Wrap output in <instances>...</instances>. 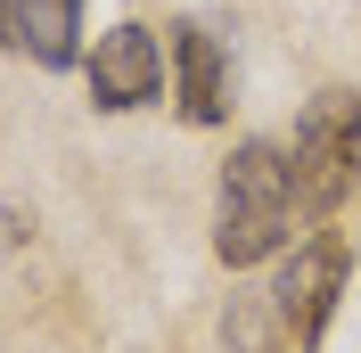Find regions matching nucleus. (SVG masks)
Masks as SVG:
<instances>
[{
	"instance_id": "f257e3e1",
	"label": "nucleus",
	"mask_w": 361,
	"mask_h": 353,
	"mask_svg": "<svg viewBox=\"0 0 361 353\" xmlns=\"http://www.w3.org/2000/svg\"><path fill=\"white\" fill-rule=\"evenodd\" d=\"M295 239V189H288V148L279 140H238L214 173V255L230 271H255L288 255Z\"/></svg>"
},
{
	"instance_id": "f03ea898",
	"label": "nucleus",
	"mask_w": 361,
	"mask_h": 353,
	"mask_svg": "<svg viewBox=\"0 0 361 353\" xmlns=\"http://www.w3.org/2000/svg\"><path fill=\"white\" fill-rule=\"evenodd\" d=\"M288 189H295V214L312 222H337L345 198L361 189V90L353 83L304 99L295 140H288Z\"/></svg>"
},
{
	"instance_id": "7ed1b4c3",
	"label": "nucleus",
	"mask_w": 361,
	"mask_h": 353,
	"mask_svg": "<svg viewBox=\"0 0 361 353\" xmlns=\"http://www.w3.org/2000/svg\"><path fill=\"white\" fill-rule=\"evenodd\" d=\"M345 280H353V230H312V239H295V255L279 263V280H271V312H279V337H288L295 353H320Z\"/></svg>"
},
{
	"instance_id": "20e7f679",
	"label": "nucleus",
	"mask_w": 361,
	"mask_h": 353,
	"mask_svg": "<svg viewBox=\"0 0 361 353\" xmlns=\"http://www.w3.org/2000/svg\"><path fill=\"white\" fill-rule=\"evenodd\" d=\"M82 74H90V107L99 115H132V107H148L164 90V42L140 17H123V25L99 33V49L82 58Z\"/></svg>"
},
{
	"instance_id": "39448f33",
	"label": "nucleus",
	"mask_w": 361,
	"mask_h": 353,
	"mask_svg": "<svg viewBox=\"0 0 361 353\" xmlns=\"http://www.w3.org/2000/svg\"><path fill=\"white\" fill-rule=\"evenodd\" d=\"M173 99L180 124H230V58L205 25H173Z\"/></svg>"
},
{
	"instance_id": "423d86ee",
	"label": "nucleus",
	"mask_w": 361,
	"mask_h": 353,
	"mask_svg": "<svg viewBox=\"0 0 361 353\" xmlns=\"http://www.w3.org/2000/svg\"><path fill=\"white\" fill-rule=\"evenodd\" d=\"M17 49L42 74H66L82 58V0H17Z\"/></svg>"
},
{
	"instance_id": "0eeeda50",
	"label": "nucleus",
	"mask_w": 361,
	"mask_h": 353,
	"mask_svg": "<svg viewBox=\"0 0 361 353\" xmlns=\"http://www.w3.org/2000/svg\"><path fill=\"white\" fill-rule=\"evenodd\" d=\"M0 49H17V0H0Z\"/></svg>"
}]
</instances>
